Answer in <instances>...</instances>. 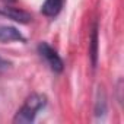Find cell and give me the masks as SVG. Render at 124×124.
Returning <instances> with one entry per match:
<instances>
[{
    "label": "cell",
    "mask_w": 124,
    "mask_h": 124,
    "mask_svg": "<svg viewBox=\"0 0 124 124\" xmlns=\"http://www.w3.org/2000/svg\"><path fill=\"white\" fill-rule=\"evenodd\" d=\"M47 105V96L41 93H32L29 95L23 105L19 108L16 115L13 117V123L16 124H28L32 123L37 117V114Z\"/></svg>",
    "instance_id": "6da1fadb"
},
{
    "label": "cell",
    "mask_w": 124,
    "mask_h": 124,
    "mask_svg": "<svg viewBox=\"0 0 124 124\" xmlns=\"http://www.w3.org/2000/svg\"><path fill=\"white\" fill-rule=\"evenodd\" d=\"M38 54L41 55V58H44V61L48 64V67L54 72V73H61L64 69V63L61 57L58 55V53L47 42H39L38 47Z\"/></svg>",
    "instance_id": "7a4b0ae2"
},
{
    "label": "cell",
    "mask_w": 124,
    "mask_h": 124,
    "mask_svg": "<svg viewBox=\"0 0 124 124\" xmlns=\"http://www.w3.org/2000/svg\"><path fill=\"white\" fill-rule=\"evenodd\" d=\"M0 15L8 18V19H12L15 22H19V23H29L32 21V16L31 13H28L26 10L23 9H19V8H12V6H5V8H0Z\"/></svg>",
    "instance_id": "3957f363"
},
{
    "label": "cell",
    "mask_w": 124,
    "mask_h": 124,
    "mask_svg": "<svg viewBox=\"0 0 124 124\" xmlns=\"http://www.w3.org/2000/svg\"><path fill=\"white\" fill-rule=\"evenodd\" d=\"M13 41L25 42L26 39L21 34V31H18L15 26L2 25V26H0V42H13Z\"/></svg>",
    "instance_id": "277c9868"
},
{
    "label": "cell",
    "mask_w": 124,
    "mask_h": 124,
    "mask_svg": "<svg viewBox=\"0 0 124 124\" xmlns=\"http://www.w3.org/2000/svg\"><path fill=\"white\" fill-rule=\"evenodd\" d=\"M99 35H98V23H93L92 34H91V42H89V55L92 61V67L95 69L98 64V47H99Z\"/></svg>",
    "instance_id": "5b68a950"
},
{
    "label": "cell",
    "mask_w": 124,
    "mask_h": 124,
    "mask_svg": "<svg viewBox=\"0 0 124 124\" xmlns=\"http://www.w3.org/2000/svg\"><path fill=\"white\" fill-rule=\"evenodd\" d=\"M63 8V0H45L44 5L41 6V12L45 16H57Z\"/></svg>",
    "instance_id": "8992f818"
},
{
    "label": "cell",
    "mask_w": 124,
    "mask_h": 124,
    "mask_svg": "<svg viewBox=\"0 0 124 124\" xmlns=\"http://www.w3.org/2000/svg\"><path fill=\"white\" fill-rule=\"evenodd\" d=\"M105 112H107V98H105V92L99 88L98 96H96V104H95V115L101 117Z\"/></svg>",
    "instance_id": "52a82bcc"
},
{
    "label": "cell",
    "mask_w": 124,
    "mask_h": 124,
    "mask_svg": "<svg viewBox=\"0 0 124 124\" xmlns=\"http://www.w3.org/2000/svg\"><path fill=\"white\" fill-rule=\"evenodd\" d=\"M10 67H12V63H10V61L6 60V58H3V57H0V76H2L5 72H8Z\"/></svg>",
    "instance_id": "ba28073f"
},
{
    "label": "cell",
    "mask_w": 124,
    "mask_h": 124,
    "mask_svg": "<svg viewBox=\"0 0 124 124\" xmlns=\"http://www.w3.org/2000/svg\"><path fill=\"white\" fill-rule=\"evenodd\" d=\"M6 2H10V3H13V2H16V0H6Z\"/></svg>",
    "instance_id": "9c48e42d"
}]
</instances>
